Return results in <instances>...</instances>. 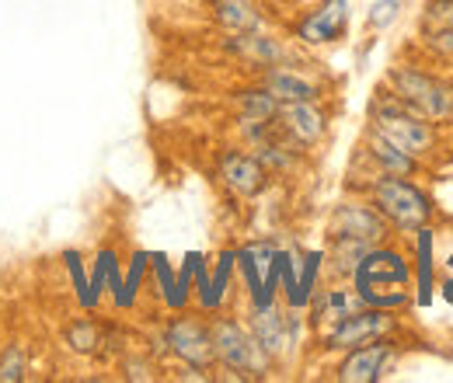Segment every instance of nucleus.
<instances>
[{
    "mask_svg": "<svg viewBox=\"0 0 453 383\" xmlns=\"http://www.w3.org/2000/svg\"><path fill=\"white\" fill-rule=\"evenodd\" d=\"M370 122H373L370 129L388 136L391 143H397L411 157H418V154H426L433 147V129H429L426 115H418L404 98H397L391 88L388 91L380 88L377 98L370 102Z\"/></svg>",
    "mask_w": 453,
    "mask_h": 383,
    "instance_id": "1",
    "label": "nucleus"
},
{
    "mask_svg": "<svg viewBox=\"0 0 453 383\" xmlns=\"http://www.w3.org/2000/svg\"><path fill=\"white\" fill-rule=\"evenodd\" d=\"M373 206L380 210V217L395 223L397 230H422L433 217V203L422 188H415L411 181H404L401 174H380L370 188Z\"/></svg>",
    "mask_w": 453,
    "mask_h": 383,
    "instance_id": "2",
    "label": "nucleus"
},
{
    "mask_svg": "<svg viewBox=\"0 0 453 383\" xmlns=\"http://www.w3.org/2000/svg\"><path fill=\"white\" fill-rule=\"evenodd\" d=\"M213 352H217V363L226 366L230 373H237V377H265V370H269V352L255 341V334L251 331H244L237 321H217L213 328Z\"/></svg>",
    "mask_w": 453,
    "mask_h": 383,
    "instance_id": "3",
    "label": "nucleus"
},
{
    "mask_svg": "<svg viewBox=\"0 0 453 383\" xmlns=\"http://www.w3.org/2000/svg\"><path fill=\"white\" fill-rule=\"evenodd\" d=\"M388 88L395 91L397 98H404L411 109L426 119H447L453 115V88L422 73L411 66H395L388 77Z\"/></svg>",
    "mask_w": 453,
    "mask_h": 383,
    "instance_id": "4",
    "label": "nucleus"
},
{
    "mask_svg": "<svg viewBox=\"0 0 453 383\" xmlns=\"http://www.w3.org/2000/svg\"><path fill=\"white\" fill-rule=\"evenodd\" d=\"M165 349L171 356H178L185 366L192 370H210L217 363V352H213V334L206 325L192 321V318H174L168 328H165Z\"/></svg>",
    "mask_w": 453,
    "mask_h": 383,
    "instance_id": "5",
    "label": "nucleus"
},
{
    "mask_svg": "<svg viewBox=\"0 0 453 383\" xmlns=\"http://www.w3.org/2000/svg\"><path fill=\"white\" fill-rule=\"evenodd\" d=\"M391 328H395L391 314L359 307V310H352L349 318H342L325 331V349H356V345H366L373 338H384Z\"/></svg>",
    "mask_w": 453,
    "mask_h": 383,
    "instance_id": "6",
    "label": "nucleus"
},
{
    "mask_svg": "<svg viewBox=\"0 0 453 383\" xmlns=\"http://www.w3.org/2000/svg\"><path fill=\"white\" fill-rule=\"evenodd\" d=\"M328 234L332 237H356V241H366V244H380L388 237V219L380 217L377 206L342 203L328 217Z\"/></svg>",
    "mask_w": 453,
    "mask_h": 383,
    "instance_id": "7",
    "label": "nucleus"
},
{
    "mask_svg": "<svg viewBox=\"0 0 453 383\" xmlns=\"http://www.w3.org/2000/svg\"><path fill=\"white\" fill-rule=\"evenodd\" d=\"M391 356H395V345L384 341V338H373V341H366V345H356V349H349V356L342 359L339 380H345V383L380 380L384 370H388V363H391Z\"/></svg>",
    "mask_w": 453,
    "mask_h": 383,
    "instance_id": "8",
    "label": "nucleus"
},
{
    "mask_svg": "<svg viewBox=\"0 0 453 383\" xmlns=\"http://www.w3.org/2000/svg\"><path fill=\"white\" fill-rule=\"evenodd\" d=\"M220 178L230 192L255 199L265 185H269V167L262 165L255 154H241V150H226L220 157Z\"/></svg>",
    "mask_w": 453,
    "mask_h": 383,
    "instance_id": "9",
    "label": "nucleus"
},
{
    "mask_svg": "<svg viewBox=\"0 0 453 383\" xmlns=\"http://www.w3.org/2000/svg\"><path fill=\"white\" fill-rule=\"evenodd\" d=\"M356 289H359V296L366 300L373 289H380V286H401L404 279H408V265L401 262V255L395 251H384V248H373L366 258H363V265L356 269Z\"/></svg>",
    "mask_w": 453,
    "mask_h": 383,
    "instance_id": "10",
    "label": "nucleus"
},
{
    "mask_svg": "<svg viewBox=\"0 0 453 383\" xmlns=\"http://www.w3.org/2000/svg\"><path fill=\"white\" fill-rule=\"evenodd\" d=\"M349 28V4L345 0H325L314 14H307L296 28V35L311 46H321V42H335L345 35Z\"/></svg>",
    "mask_w": 453,
    "mask_h": 383,
    "instance_id": "11",
    "label": "nucleus"
},
{
    "mask_svg": "<svg viewBox=\"0 0 453 383\" xmlns=\"http://www.w3.org/2000/svg\"><path fill=\"white\" fill-rule=\"evenodd\" d=\"M276 122L283 126V133L289 140H296L300 147H311L325 136V115L318 111L314 102H283Z\"/></svg>",
    "mask_w": 453,
    "mask_h": 383,
    "instance_id": "12",
    "label": "nucleus"
},
{
    "mask_svg": "<svg viewBox=\"0 0 453 383\" xmlns=\"http://www.w3.org/2000/svg\"><path fill=\"white\" fill-rule=\"evenodd\" d=\"M251 334H255V341H258L269 356H280V352H283V345L289 341V334H293V321H286L273 303H262V307L255 310Z\"/></svg>",
    "mask_w": 453,
    "mask_h": 383,
    "instance_id": "13",
    "label": "nucleus"
},
{
    "mask_svg": "<svg viewBox=\"0 0 453 383\" xmlns=\"http://www.w3.org/2000/svg\"><path fill=\"white\" fill-rule=\"evenodd\" d=\"M262 88L283 105V102H318V88L311 80H303L300 73H289V70H280V66H265L262 73Z\"/></svg>",
    "mask_w": 453,
    "mask_h": 383,
    "instance_id": "14",
    "label": "nucleus"
},
{
    "mask_svg": "<svg viewBox=\"0 0 453 383\" xmlns=\"http://www.w3.org/2000/svg\"><path fill=\"white\" fill-rule=\"evenodd\" d=\"M210 11H213V21L220 28H226L230 35L262 28V14H258V7L251 0H210Z\"/></svg>",
    "mask_w": 453,
    "mask_h": 383,
    "instance_id": "15",
    "label": "nucleus"
},
{
    "mask_svg": "<svg viewBox=\"0 0 453 383\" xmlns=\"http://www.w3.org/2000/svg\"><path fill=\"white\" fill-rule=\"evenodd\" d=\"M226 50L237 53L241 59H248V63H255V66H276L283 59V46L276 39L262 35V32H241L226 42Z\"/></svg>",
    "mask_w": 453,
    "mask_h": 383,
    "instance_id": "16",
    "label": "nucleus"
},
{
    "mask_svg": "<svg viewBox=\"0 0 453 383\" xmlns=\"http://www.w3.org/2000/svg\"><path fill=\"white\" fill-rule=\"evenodd\" d=\"M366 154L377 161V165L384 167V174H411L415 171V157L411 154H404L397 143H391L388 136H380L377 129H370V136H366Z\"/></svg>",
    "mask_w": 453,
    "mask_h": 383,
    "instance_id": "17",
    "label": "nucleus"
},
{
    "mask_svg": "<svg viewBox=\"0 0 453 383\" xmlns=\"http://www.w3.org/2000/svg\"><path fill=\"white\" fill-rule=\"evenodd\" d=\"M363 307V296H359V289L356 293H349V289H328V293H321L318 296V303H314V321H321V325H335L342 318H349L352 310H359Z\"/></svg>",
    "mask_w": 453,
    "mask_h": 383,
    "instance_id": "18",
    "label": "nucleus"
},
{
    "mask_svg": "<svg viewBox=\"0 0 453 383\" xmlns=\"http://www.w3.org/2000/svg\"><path fill=\"white\" fill-rule=\"evenodd\" d=\"M373 248L377 244H366V241H356V237H332V272L342 275V279H352Z\"/></svg>",
    "mask_w": 453,
    "mask_h": 383,
    "instance_id": "19",
    "label": "nucleus"
},
{
    "mask_svg": "<svg viewBox=\"0 0 453 383\" xmlns=\"http://www.w3.org/2000/svg\"><path fill=\"white\" fill-rule=\"evenodd\" d=\"M237 102H241V115H244V122H269V119H276V115H280V102H276L265 88L241 91V95H237Z\"/></svg>",
    "mask_w": 453,
    "mask_h": 383,
    "instance_id": "20",
    "label": "nucleus"
},
{
    "mask_svg": "<svg viewBox=\"0 0 453 383\" xmlns=\"http://www.w3.org/2000/svg\"><path fill=\"white\" fill-rule=\"evenodd\" d=\"M63 341H66L73 352H81V356H95L98 345H102V328H98L95 321H88V318H77L73 325H66Z\"/></svg>",
    "mask_w": 453,
    "mask_h": 383,
    "instance_id": "21",
    "label": "nucleus"
},
{
    "mask_svg": "<svg viewBox=\"0 0 453 383\" xmlns=\"http://www.w3.org/2000/svg\"><path fill=\"white\" fill-rule=\"evenodd\" d=\"M422 28H426V32H436V28H453V0H426Z\"/></svg>",
    "mask_w": 453,
    "mask_h": 383,
    "instance_id": "22",
    "label": "nucleus"
},
{
    "mask_svg": "<svg viewBox=\"0 0 453 383\" xmlns=\"http://www.w3.org/2000/svg\"><path fill=\"white\" fill-rule=\"evenodd\" d=\"M7 380H25V352H21V345H7L4 356H0V383Z\"/></svg>",
    "mask_w": 453,
    "mask_h": 383,
    "instance_id": "23",
    "label": "nucleus"
},
{
    "mask_svg": "<svg viewBox=\"0 0 453 383\" xmlns=\"http://www.w3.org/2000/svg\"><path fill=\"white\" fill-rule=\"evenodd\" d=\"M397 11H401L397 0H377V4L370 7V28H388V25H395Z\"/></svg>",
    "mask_w": 453,
    "mask_h": 383,
    "instance_id": "24",
    "label": "nucleus"
},
{
    "mask_svg": "<svg viewBox=\"0 0 453 383\" xmlns=\"http://www.w3.org/2000/svg\"><path fill=\"white\" fill-rule=\"evenodd\" d=\"M429 35V46L440 56L453 59V28H436V32H426Z\"/></svg>",
    "mask_w": 453,
    "mask_h": 383,
    "instance_id": "25",
    "label": "nucleus"
},
{
    "mask_svg": "<svg viewBox=\"0 0 453 383\" xmlns=\"http://www.w3.org/2000/svg\"><path fill=\"white\" fill-rule=\"evenodd\" d=\"M126 377H129V380H150L154 373H150L147 363H133V359H129V363H126Z\"/></svg>",
    "mask_w": 453,
    "mask_h": 383,
    "instance_id": "26",
    "label": "nucleus"
}]
</instances>
